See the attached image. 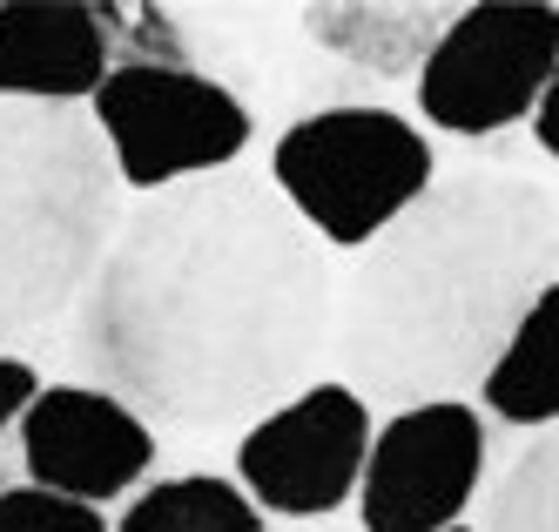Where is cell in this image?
<instances>
[{
	"instance_id": "3",
	"label": "cell",
	"mask_w": 559,
	"mask_h": 532,
	"mask_svg": "<svg viewBox=\"0 0 559 532\" xmlns=\"http://www.w3.org/2000/svg\"><path fill=\"white\" fill-rule=\"evenodd\" d=\"M122 229V176L95 115L0 102V357L82 304Z\"/></svg>"
},
{
	"instance_id": "6",
	"label": "cell",
	"mask_w": 559,
	"mask_h": 532,
	"mask_svg": "<svg viewBox=\"0 0 559 532\" xmlns=\"http://www.w3.org/2000/svg\"><path fill=\"white\" fill-rule=\"evenodd\" d=\"M559 68V8L478 0L459 8L418 68V108L445 135H499L526 121Z\"/></svg>"
},
{
	"instance_id": "2",
	"label": "cell",
	"mask_w": 559,
	"mask_h": 532,
	"mask_svg": "<svg viewBox=\"0 0 559 532\" xmlns=\"http://www.w3.org/2000/svg\"><path fill=\"white\" fill-rule=\"evenodd\" d=\"M559 202L533 176L465 169L431 182L350 263L331 351L365 404H438L486 385L552 270Z\"/></svg>"
},
{
	"instance_id": "15",
	"label": "cell",
	"mask_w": 559,
	"mask_h": 532,
	"mask_svg": "<svg viewBox=\"0 0 559 532\" xmlns=\"http://www.w3.org/2000/svg\"><path fill=\"white\" fill-rule=\"evenodd\" d=\"M0 532H108V519L48 485H8L0 493Z\"/></svg>"
},
{
	"instance_id": "4",
	"label": "cell",
	"mask_w": 559,
	"mask_h": 532,
	"mask_svg": "<svg viewBox=\"0 0 559 532\" xmlns=\"http://www.w3.org/2000/svg\"><path fill=\"white\" fill-rule=\"evenodd\" d=\"M270 189L317 243L365 250L431 189V142L391 108H317L276 135Z\"/></svg>"
},
{
	"instance_id": "18",
	"label": "cell",
	"mask_w": 559,
	"mask_h": 532,
	"mask_svg": "<svg viewBox=\"0 0 559 532\" xmlns=\"http://www.w3.org/2000/svg\"><path fill=\"white\" fill-rule=\"evenodd\" d=\"M552 263H559V229H552Z\"/></svg>"
},
{
	"instance_id": "12",
	"label": "cell",
	"mask_w": 559,
	"mask_h": 532,
	"mask_svg": "<svg viewBox=\"0 0 559 532\" xmlns=\"http://www.w3.org/2000/svg\"><path fill=\"white\" fill-rule=\"evenodd\" d=\"M478 391H486V412L506 425H526V431L559 425V283H546L533 310L512 323V338Z\"/></svg>"
},
{
	"instance_id": "13",
	"label": "cell",
	"mask_w": 559,
	"mask_h": 532,
	"mask_svg": "<svg viewBox=\"0 0 559 532\" xmlns=\"http://www.w3.org/2000/svg\"><path fill=\"white\" fill-rule=\"evenodd\" d=\"M115 532H270V525L236 478L182 472V478H163L148 493H135V506L122 512Z\"/></svg>"
},
{
	"instance_id": "17",
	"label": "cell",
	"mask_w": 559,
	"mask_h": 532,
	"mask_svg": "<svg viewBox=\"0 0 559 532\" xmlns=\"http://www.w3.org/2000/svg\"><path fill=\"white\" fill-rule=\"evenodd\" d=\"M533 129H539V149L559 162V68H552V81H546V95H539V108H533Z\"/></svg>"
},
{
	"instance_id": "9",
	"label": "cell",
	"mask_w": 559,
	"mask_h": 532,
	"mask_svg": "<svg viewBox=\"0 0 559 532\" xmlns=\"http://www.w3.org/2000/svg\"><path fill=\"white\" fill-rule=\"evenodd\" d=\"M21 459L34 485L102 506L142 485V472L155 465V431L95 385H48L21 412Z\"/></svg>"
},
{
	"instance_id": "11",
	"label": "cell",
	"mask_w": 559,
	"mask_h": 532,
	"mask_svg": "<svg viewBox=\"0 0 559 532\" xmlns=\"http://www.w3.org/2000/svg\"><path fill=\"white\" fill-rule=\"evenodd\" d=\"M317 48L344 55L365 74H412L431 61L438 34L452 27V8H397V0H357V8H304Z\"/></svg>"
},
{
	"instance_id": "10",
	"label": "cell",
	"mask_w": 559,
	"mask_h": 532,
	"mask_svg": "<svg viewBox=\"0 0 559 532\" xmlns=\"http://www.w3.org/2000/svg\"><path fill=\"white\" fill-rule=\"evenodd\" d=\"M108 27L82 0H8L0 8V102L74 108L108 81Z\"/></svg>"
},
{
	"instance_id": "14",
	"label": "cell",
	"mask_w": 559,
	"mask_h": 532,
	"mask_svg": "<svg viewBox=\"0 0 559 532\" xmlns=\"http://www.w3.org/2000/svg\"><path fill=\"white\" fill-rule=\"evenodd\" d=\"M478 532H559V425H539L486 493Z\"/></svg>"
},
{
	"instance_id": "16",
	"label": "cell",
	"mask_w": 559,
	"mask_h": 532,
	"mask_svg": "<svg viewBox=\"0 0 559 532\" xmlns=\"http://www.w3.org/2000/svg\"><path fill=\"white\" fill-rule=\"evenodd\" d=\"M34 364H21V357H0V431L8 425H21V412L34 404Z\"/></svg>"
},
{
	"instance_id": "8",
	"label": "cell",
	"mask_w": 559,
	"mask_h": 532,
	"mask_svg": "<svg viewBox=\"0 0 559 532\" xmlns=\"http://www.w3.org/2000/svg\"><path fill=\"white\" fill-rule=\"evenodd\" d=\"M478 478H486V418L465 398L412 404L371 431L357 512L365 532H445L472 506Z\"/></svg>"
},
{
	"instance_id": "1",
	"label": "cell",
	"mask_w": 559,
	"mask_h": 532,
	"mask_svg": "<svg viewBox=\"0 0 559 532\" xmlns=\"http://www.w3.org/2000/svg\"><path fill=\"white\" fill-rule=\"evenodd\" d=\"M337 276L270 176L223 169L135 202L74 304V364L148 425H257L310 385Z\"/></svg>"
},
{
	"instance_id": "7",
	"label": "cell",
	"mask_w": 559,
	"mask_h": 532,
	"mask_svg": "<svg viewBox=\"0 0 559 532\" xmlns=\"http://www.w3.org/2000/svg\"><path fill=\"white\" fill-rule=\"evenodd\" d=\"M371 452V404L350 385L324 378L263 412L243 445H236V485L257 499V512L284 519H324L337 512L357 478H365Z\"/></svg>"
},
{
	"instance_id": "5",
	"label": "cell",
	"mask_w": 559,
	"mask_h": 532,
	"mask_svg": "<svg viewBox=\"0 0 559 532\" xmlns=\"http://www.w3.org/2000/svg\"><path fill=\"white\" fill-rule=\"evenodd\" d=\"M95 129L115 176L142 196L236 169L250 149V108L189 61H115L95 88Z\"/></svg>"
},
{
	"instance_id": "19",
	"label": "cell",
	"mask_w": 559,
	"mask_h": 532,
	"mask_svg": "<svg viewBox=\"0 0 559 532\" xmlns=\"http://www.w3.org/2000/svg\"><path fill=\"white\" fill-rule=\"evenodd\" d=\"M445 532H472V525H445Z\"/></svg>"
}]
</instances>
